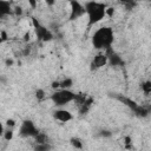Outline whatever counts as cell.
Returning <instances> with one entry per match:
<instances>
[{
  "mask_svg": "<svg viewBox=\"0 0 151 151\" xmlns=\"http://www.w3.org/2000/svg\"><path fill=\"white\" fill-rule=\"evenodd\" d=\"M0 41H1V39H0Z\"/></svg>",
  "mask_w": 151,
  "mask_h": 151,
  "instance_id": "obj_24",
  "label": "cell"
},
{
  "mask_svg": "<svg viewBox=\"0 0 151 151\" xmlns=\"http://www.w3.org/2000/svg\"><path fill=\"white\" fill-rule=\"evenodd\" d=\"M100 134H101L103 137H110V136H111V132H109V131H103Z\"/></svg>",
  "mask_w": 151,
  "mask_h": 151,
  "instance_id": "obj_21",
  "label": "cell"
},
{
  "mask_svg": "<svg viewBox=\"0 0 151 151\" xmlns=\"http://www.w3.org/2000/svg\"><path fill=\"white\" fill-rule=\"evenodd\" d=\"M13 136H14V132H13V130L12 129H7V130H5L4 131V134H2V137L5 138V140H12L13 139Z\"/></svg>",
  "mask_w": 151,
  "mask_h": 151,
  "instance_id": "obj_15",
  "label": "cell"
},
{
  "mask_svg": "<svg viewBox=\"0 0 151 151\" xmlns=\"http://www.w3.org/2000/svg\"><path fill=\"white\" fill-rule=\"evenodd\" d=\"M114 13V9L113 8H106V15H109V17H112V14Z\"/></svg>",
  "mask_w": 151,
  "mask_h": 151,
  "instance_id": "obj_19",
  "label": "cell"
},
{
  "mask_svg": "<svg viewBox=\"0 0 151 151\" xmlns=\"http://www.w3.org/2000/svg\"><path fill=\"white\" fill-rule=\"evenodd\" d=\"M4 131H5V129H4V125L0 123V137L4 134Z\"/></svg>",
  "mask_w": 151,
  "mask_h": 151,
  "instance_id": "obj_23",
  "label": "cell"
},
{
  "mask_svg": "<svg viewBox=\"0 0 151 151\" xmlns=\"http://www.w3.org/2000/svg\"><path fill=\"white\" fill-rule=\"evenodd\" d=\"M113 42V31L111 27H100L92 35V45L97 50H104L111 47Z\"/></svg>",
  "mask_w": 151,
  "mask_h": 151,
  "instance_id": "obj_2",
  "label": "cell"
},
{
  "mask_svg": "<svg viewBox=\"0 0 151 151\" xmlns=\"http://www.w3.org/2000/svg\"><path fill=\"white\" fill-rule=\"evenodd\" d=\"M73 85V80L71 78H65L64 80L59 81V88L61 90H70V87H72Z\"/></svg>",
  "mask_w": 151,
  "mask_h": 151,
  "instance_id": "obj_12",
  "label": "cell"
},
{
  "mask_svg": "<svg viewBox=\"0 0 151 151\" xmlns=\"http://www.w3.org/2000/svg\"><path fill=\"white\" fill-rule=\"evenodd\" d=\"M11 11V5L7 1H0V18L7 15Z\"/></svg>",
  "mask_w": 151,
  "mask_h": 151,
  "instance_id": "obj_11",
  "label": "cell"
},
{
  "mask_svg": "<svg viewBox=\"0 0 151 151\" xmlns=\"http://www.w3.org/2000/svg\"><path fill=\"white\" fill-rule=\"evenodd\" d=\"M104 53H105V55L107 58V64H110L112 66H122V65H124V60L122 59V57L118 53H116L112 50V47H110L106 51H104Z\"/></svg>",
  "mask_w": 151,
  "mask_h": 151,
  "instance_id": "obj_6",
  "label": "cell"
},
{
  "mask_svg": "<svg viewBox=\"0 0 151 151\" xmlns=\"http://www.w3.org/2000/svg\"><path fill=\"white\" fill-rule=\"evenodd\" d=\"M142 90H143V92H144L145 94H149V93L151 92V81H150V80L144 81V83L142 84Z\"/></svg>",
  "mask_w": 151,
  "mask_h": 151,
  "instance_id": "obj_14",
  "label": "cell"
},
{
  "mask_svg": "<svg viewBox=\"0 0 151 151\" xmlns=\"http://www.w3.org/2000/svg\"><path fill=\"white\" fill-rule=\"evenodd\" d=\"M6 125H7V127H8V129H12V127H14V126H15V120H14V119H12V118H9V119H7V120H6Z\"/></svg>",
  "mask_w": 151,
  "mask_h": 151,
  "instance_id": "obj_18",
  "label": "cell"
},
{
  "mask_svg": "<svg viewBox=\"0 0 151 151\" xmlns=\"http://www.w3.org/2000/svg\"><path fill=\"white\" fill-rule=\"evenodd\" d=\"M85 13L87 14L88 25H94L101 21L106 17V4L98 2V1H87L84 5Z\"/></svg>",
  "mask_w": 151,
  "mask_h": 151,
  "instance_id": "obj_1",
  "label": "cell"
},
{
  "mask_svg": "<svg viewBox=\"0 0 151 151\" xmlns=\"http://www.w3.org/2000/svg\"><path fill=\"white\" fill-rule=\"evenodd\" d=\"M38 132H39V130L37 129L34 123L32 120H28V119L24 120L20 125V129H19V134L21 137H34Z\"/></svg>",
  "mask_w": 151,
  "mask_h": 151,
  "instance_id": "obj_4",
  "label": "cell"
},
{
  "mask_svg": "<svg viewBox=\"0 0 151 151\" xmlns=\"http://www.w3.org/2000/svg\"><path fill=\"white\" fill-rule=\"evenodd\" d=\"M71 13H70V20H76L80 17H83L85 14V8L84 5L78 2V1H71Z\"/></svg>",
  "mask_w": 151,
  "mask_h": 151,
  "instance_id": "obj_7",
  "label": "cell"
},
{
  "mask_svg": "<svg viewBox=\"0 0 151 151\" xmlns=\"http://www.w3.org/2000/svg\"><path fill=\"white\" fill-rule=\"evenodd\" d=\"M33 24H34L35 34H37V37H38L39 40H41V41H50V40L53 38L52 33H51L45 26L40 25L37 20H33Z\"/></svg>",
  "mask_w": 151,
  "mask_h": 151,
  "instance_id": "obj_5",
  "label": "cell"
},
{
  "mask_svg": "<svg viewBox=\"0 0 151 151\" xmlns=\"http://www.w3.org/2000/svg\"><path fill=\"white\" fill-rule=\"evenodd\" d=\"M35 97H37L38 100L44 99V98H45V91H44L42 88H38V90L35 91Z\"/></svg>",
  "mask_w": 151,
  "mask_h": 151,
  "instance_id": "obj_17",
  "label": "cell"
},
{
  "mask_svg": "<svg viewBox=\"0 0 151 151\" xmlns=\"http://www.w3.org/2000/svg\"><path fill=\"white\" fill-rule=\"evenodd\" d=\"M5 64H6V66H11V65H13V60L12 59H7L5 61Z\"/></svg>",
  "mask_w": 151,
  "mask_h": 151,
  "instance_id": "obj_22",
  "label": "cell"
},
{
  "mask_svg": "<svg viewBox=\"0 0 151 151\" xmlns=\"http://www.w3.org/2000/svg\"><path fill=\"white\" fill-rule=\"evenodd\" d=\"M53 118L60 123H68L70 120L73 119V116L70 111H67L65 109H58L53 112Z\"/></svg>",
  "mask_w": 151,
  "mask_h": 151,
  "instance_id": "obj_8",
  "label": "cell"
},
{
  "mask_svg": "<svg viewBox=\"0 0 151 151\" xmlns=\"http://www.w3.org/2000/svg\"><path fill=\"white\" fill-rule=\"evenodd\" d=\"M76 99V93L70 91V90H55L52 94H51V100L53 101V104L55 106H64L67 105L72 101H74Z\"/></svg>",
  "mask_w": 151,
  "mask_h": 151,
  "instance_id": "obj_3",
  "label": "cell"
},
{
  "mask_svg": "<svg viewBox=\"0 0 151 151\" xmlns=\"http://www.w3.org/2000/svg\"><path fill=\"white\" fill-rule=\"evenodd\" d=\"M51 87L53 90H59V81H53L52 85H51Z\"/></svg>",
  "mask_w": 151,
  "mask_h": 151,
  "instance_id": "obj_20",
  "label": "cell"
},
{
  "mask_svg": "<svg viewBox=\"0 0 151 151\" xmlns=\"http://www.w3.org/2000/svg\"><path fill=\"white\" fill-rule=\"evenodd\" d=\"M33 138H34V142L37 144H48V140H50L48 136L44 132H38Z\"/></svg>",
  "mask_w": 151,
  "mask_h": 151,
  "instance_id": "obj_10",
  "label": "cell"
},
{
  "mask_svg": "<svg viewBox=\"0 0 151 151\" xmlns=\"http://www.w3.org/2000/svg\"><path fill=\"white\" fill-rule=\"evenodd\" d=\"M106 64H107V58H106L105 53H99L93 58V60L91 63V67L93 70H97V68H100V67L105 66Z\"/></svg>",
  "mask_w": 151,
  "mask_h": 151,
  "instance_id": "obj_9",
  "label": "cell"
},
{
  "mask_svg": "<svg viewBox=\"0 0 151 151\" xmlns=\"http://www.w3.org/2000/svg\"><path fill=\"white\" fill-rule=\"evenodd\" d=\"M70 143H71V145H72L73 147L78 149V150L83 149V142H81L79 138H76V137H73V138H71V139H70Z\"/></svg>",
  "mask_w": 151,
  "mask_h": 151,
  "instance_id": "obj_13",
  "label": "cell"
},
{
  "mask_svg": "<svg viewBox=\"0 0 151 151\" xmlns=\"http://www.w3.org/2000/svg\"><path fill=\"white\" fill-rule=\"evenodd\" d=\"M51 145L50 144H37L34 147V151H50Z\"/></svg>",
  "mask_w": 151,
  "mask_h": 151,
  "instance_id": "obj_16",
  "label": "cell"
}]
</instances>
